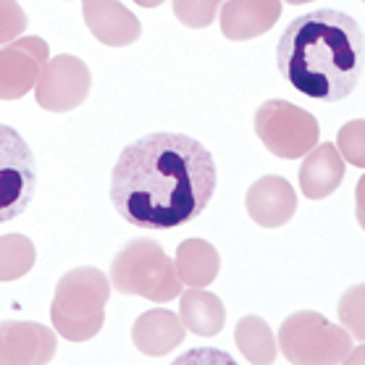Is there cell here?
I'll use <instances>...</instances> for the list:
<instances>
[{"mask_svg":"<svg viewBox=\"0 0 365 365\" xmlns=\"http://www.w3.org/2000/svg\"><path fill=\"white\" fill-rule=\"evenodd\" d=\"M84 24L103 45L126 48L140 40V19L118 0H82Z\"/></svg>","mask_w":365,"mask_h":365,"instance_id":"12","label":"cell"},{"mask_svg":"<svg viewBox=\"0 0 365 365\" xmlns=\"http://www.w3.org/2000/svg\"><path fill=\"white\" fill-rule=\"evenodd\" d=\"M216 182V160L202 142L153 132L121 150L110 174V202L134 229L171 232L205 210Z\"/></svg>","mask_w":365,"mask_h":365,"instance_id":"1","label":"cell"},{"mask_svg":"<svg viewBox=\"0 0 365 365\" xmlns=\"http://www.w3.org/2000/svg\"><path fill=\"white\" fill-rule=\"evenodd\" d=\"M184 324L182 318L174 316L171 310H148L142 313L132 326V341L142 355L148 357H163L174 347H179L184 339Z\"/></svg>","mask_w":365,"mask_h":365,"instance_id":"15","label":"cell"},{"mask_svg":"<svg viewBox=\"0 0 365 365\" xmlns=\"http://www.w3.org/2000/svg\"><path fill=\"white\" fill-rule=\"evenodd\" d=\"M224 0H174V16L190 29H205L216 21Z\"/></svg>","mask_w":365,"mask_h":365,"instance_id":"20","label":"cell"},{"mask_svg":"<svg viewBox=\"0 0 365 365\" xmlns=\"http://www.w3.org/2000/svg\"><path fill=\"white\" fill-rule=\"evenodd\" d=\"M179 318L192 334L216 336L226 324V307L216 294L190 287L184 294H179Z\"/></svg>","mask_w":365,"mask_h":365,"instance_id":"17","label":"cell"},{"mask_svg":"<svg viewBox=\"0 0 365 365\" xmlns=\"http://www.w3.org/2000/svg\"><path fill=\"white\" fill-rule=\"evenodd\" d=\"M108 297L110 282L98 268L82 266L63 274L50 305L56 331L68 341L95 339L106 324Z\"/></svg>","mask_w":365,"mask_h":365,"instance_id":"3","label":"cell"},{"mask_svg":"<svg viewBox=\"0 0 365 365\" xmlns=\"http://www.w3.org/2000/svg\"><path fill=\"white\" fill-rule=\"evenodd\" d=\"M279 74L310 100L339 103L363 79V24L336 9L297 16L276 45Z\"/></svg>","mask_w":365,"mask_h":365,"instance_id":"2","label":"cell"},{"mask_svg":"<svg viewBox=\"0 0 365 365\" xmlns=\"http://www.w3.org/2000/svg\"><path fill=\"white\" fill-rule=\"evenodd\" d=\"M50 45L42 37H19L0 48V100H19L34 90Z\"/></svg>","mask_w":365,"mask_h":365,"instance_id":"9","label":"cell"},{"mask_svg":"<svg viewBox=\"0 0 365 365\" xmlns=\"http://www.w3.org/2000/svg\"><path fill=\"white\" fill-rule=\"evenodd\" d=\"M218 14L226 40L245 42L274 29L282 16V0H224Z\"/></svg>","mask_w":365,"mask_h":365,"instance_id":"13","label":"cell"},{"mask_svg":"<svg viewBox=\"0 0 365 365\" xmlns=\"http://www.w3.org/2000/svg\"><path fill=\"white\" fill-rule=\"evenodd\" d=\"M284 3H292V6H299V3H313V0H284Z\"/></svg>","mask_w":365,"mask_h":365,"instance_id":"25","label":"cell"},{"mask_svg":"<svg viewBox=\"0 0 365 365\" xmlns=\"http://www.w3.org/2000/svg\"><path fill=\"white\" fill-rule=\"evenodd\" d=\"M29 19L16 0H0V48L24 34Z\"/></svg>","mask_w":365,"mask_h":365,"instance_id":"22","label":"cell"},{"mask_svg":"<svg viewBox=\"0 0 365 365\" xmlns=\"http://www.w3.org/2000/svg\"><path fill=\"white\" fill-rule=\"evenodd\" d=\"M37 250L24 234H3L0 237V282H16L34 268Z\"/></svg>","mask_w":365,"mask_h":365,"instance_id":"19","label":"cell"},{"mask_svg":"<svg viewBox=\"0 0 365 365\" xmlns=\"http://www.w3.org/2000/svg\"><path fill=\"white\" fill-rule=\"evenodd\" d=\"M56 331L34 321L0 324V365H45L56 355Z\"/></svg>","mask_w":365,"mask_h":365,"instance_id":"10","label":"cell"},{"mask_svg":"<svg viewBox=\"0 0 365 365\" xmlns=\"http://www.w3.org/2000/svg\"><path fill=\"white\" fill-rule=\"evenodd\" d=\"M363 118H357V121H349L344 129L339 132V137H336V150H339V155L344 160H349L352 166L363 168L365 166V155H363Z\"/></svg>","mask_w":365,"mask_h":365,"instance_id":"23","label":"cell"},{"mask_svg":"<svg viewBox=\"0 0 365 365\" xmlns=\"http://www.w3.org/2000/svg\"><path fill=\"white\" fill-rule=\"evenodd\" d=\"M344 182V158L339 155L336 145L321 142L305 153V160L299 166V190L310 200H324L331 192L339 190Z\"/></svg>","mask_w":365,"mask_h":365,"instance_id":"14","label":"cell"},{"mask_svg":"<svg viewBox=\"0 0 365 365\" xmlns=\"http://www.w3.org/2000/svg\"><path fill=\"white\" fill-rule=\"evenodd\" d=\"M137 6H142V9H158L160 3H166V0H134Z\"/></svg>","mask_w":365,"mask_h":365,"instance_id":"24","label":"cell"},{"mask_svg":"<svg viewBox=\"0 0 365 365\" xmlns=\"http://www.w3.org/2000/svg\"><path fill=\"white\" fill-rule=\"evenodd\" d=\"M174 268L182 284L192 289H205L207 284L216 282L221 271V255L205 240H184L176 250Z\"/></svg>","mask_w":365,"mask_h":365,"instance_id":"16","label":"cell"},{"mask_svg":"<svg viewBox=\"0 0 365 365\" xmlns=\"http://www.w3.org/2000/svg\"><path fill=\"white\" fill-rule=\"evenodd\" d=\"M276 344L289 363H344L352 352L347 329L313 310H299L279 329Z\"/></svg>","mask_w":365,"mask_h":365,"instance_id":"5","label":"cell"},{"mask_svg":"<svg viewBox=\"0 0 365 365\" xmlns=\"http://www.w3.org/2000/svg\"><path fill=\"white\" fill-rule=\"evenodd\" d=\"M37 192V163L26 140L0 124V224L14 221L32 205Z\"/></svg>","mask_w":365,"mask_h":365,"instance_id":"7","label":"cell"},{"mask_svg":"<svg viewBox=\"0 0 365 365\" xmlns=\"http://www.w3.org/2000/svg\"><path fill=\"white\" fill-rule=\"evenodd\" d=\"M363 294H365L363 284H357V287L347 289V294L336 305L339 321L344 324V329H349L352 339H360V341H363Z\"/></svg>","mask_w":365,"mask_h":365,"instance_id":"21","label":"cell"},{"mask_svg":"<svg viewBox=\"0 0 365 365\" xmlns=\"http://www.w3.org/2000/svg\"><path fill=\"white\" fill-rule=\"evenodd\" d=\"M234 339H237V347H240L242 357L247 363L257 365H268L276 360V336L271 331V326L263 321L260 316H245L240 318V324L234 329Z\"/></svg>","mask_w":365,"mask_h":365,"instance_id":"18","label":"cell"},{"mask_svg":"<svg viewBox=\"0 0 365 365\" xmlns=\"http://www.w3.org/2000/svg\"><path fill=\"white\" fill-rule=\"evenodd\" d=\"M245 207L257 226L276 229L289 224L297 213V192L284 176H263L247 190Z\"/></svg>","mask_w":365,"mask_h":365,"instance_id":"11","label":"cell"},{"mask_svg":"<svg viewBox=\"0 0 365 365\" xmlns=\"http://www.w3.org/2000/svg\"><path fill=\"white\" fill-rule=\"evenodd\" d=\"M108 282L118 292L150 302H168L182 294V282L176 276L174 260L150 237L129 240L118 250V255L110 263Z\"/></svg>","mask_w":365,"mask_h":365,"instance_id":"4","label":"cell"},{"mask_svg":"<svg viewBox=\"0 0 365 365\" xmlns=\"http://www.w3.org/2000/svg\"><path fill=\"white\" fill-rule=\"evenodd\" d=\"M255 134L276 158L297 160L313 150L321 137L316 116L289 100H268L255 110Z\"/></svg>","mask_w":365,"mask_h":365,"instance_id":"6","label":"cell"},{"mask_svg":"<svg viewBox=\"0 0 365 365\" xmlns=\"http://www.w3.org/2000/svg\"><path fill=\"white\" fill-rule=\"evenodd\" d=\"M92 87V74L87 63L76 56H56L40 71L34 84L37 106L50 113H68L79 108Z\"/></svg>","mask_w":365,"mask_h":365,"instance_id":"8","label":"cell"}]
</instances>
